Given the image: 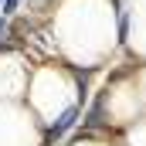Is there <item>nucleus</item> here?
Here are the masks:
<instances>
[{
  "instance_id": "obj_1",
  "label": "nucleus",
  "mask_w": 146,
  "mask_h": 146,
  "mask_svg": "<svg viewBox=\"0 0 146 146\" xmlns=\"http://www.w3.org/2000/svg\"><path fill=\"white\" fill-rule=\"evenodd\" d=\"M75 122H78V106H68V109L58 115V122L51 126V139H61V136H65V133L72 129Z\"/></svg>"
},
{
  "instance_id": "obj_2",
  "label": "nucleus",
  "mask_w": 146,
  "mask_h": 146,
  "mask_svg": "<svg viewBox=\"0 0 146 146\" xmlns=\"http://www.w3.org/2000/svg\"><path fill=\"white\" fill-rule=\"evenodd\" d=\"M126 34H129V14L119 7V37H126Z\"/></svg>"
},
{
  "instance_id": "obj_3",
  "label": "nucleus",
  "mask_w": 146,
  "mask_h": 146,
  "mask_svg": "<svg viewBox=\"0 0 146 146\" xmlns=\"http://www.w3.org/2000/svg\"><path fill=\"white\" fill-rule=\"evenodd\" d=\"M7 34H10V17H3V14H0V41H3Z\"/></svg>"
}]
</instances>
